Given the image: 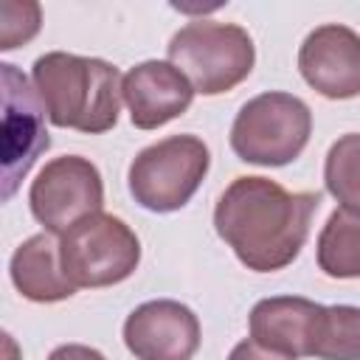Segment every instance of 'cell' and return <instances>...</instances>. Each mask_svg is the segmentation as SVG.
Listing matches in <instances>:
<instances>
[{"mask_svg": "<svg viewBox=\"0 0 360 360\" xmlns=\"http://www.w3.org/2000/svg\"><path fill=\"white\" fill-rule=\"evenodd\" d=\"M39 31V3H3L0 48L11 51Z\"/></svg>", "mask_w": 360, "mask_h": 360, "instance_id": "cell-17", "label": "cell"}, {"mask_svg": "<svg viewBox=\"0 0 360 360\" xmlns=\"http://www.w3.org/2000/svg\"><path fill=\"white\" fill-rule=\"evenodd\" d=\"M309 357L360 360V307H352V304L323 307Z\"/></svg>", "mask_w": 360, "mask_h": 360, "instance_id": "cell-15", "label": "cell"}, {"mask_svg": "<svg viewBox=\"0 0 360 360\" xmlns=\"http://www.w3.org/2000/svg\"><path fill=\"white\" fill-rule=\"evenodd\" d=\"M321 194L287 191L281 183L245 174L217 200L214 228L233 256L253 273H276L301 253Z\"/></svg>", "mask_w": 360, "mask_h": 360, "instance_id": "cell-1", "label": "cell"}, {"mask_svg": "<svg viewBox=\"0 0 360 360\" xmlns=\"http://www.w3.org/2000/svg\"><path fill=\"white\" fill-rule=\"evenodd\" d=\"M312 135V110L304 98L267 90L242 104L231 124V149L239 160L253 166L292 163Z\"/></svg>", "mask_w": 360, "mask_h": 360, "instance_id": "cell-4", "label": "cell"}, {"mask_svg": "<svg viewBox=\"0 0 360 360\" xmlns=\"http://www.w3.org/2000/svg\"><path fill=\"white\" fill-rule=\"evenodd\" d=\"M59 262L76 290L121 284L141 262V239L121 217L98 211L62 233Z\"/></svg>", "mask_w": 360, "mask_h": 360, "instance_id": "cell-6", "label": "cell"}, {"mask_svg": "<svg viewBox=\"0 0 360 360\" xmlns=\"http://www.w3.org/2000/svg\"><path fill=\"white\" fill-rule=\"evenodd\" d=\"M48 360H107V357L84 343H62L48 354Z\"/></svg>", "mask_w": 360, "mask_h": 360, "instance_id": "cell-19", "label": "cell"}, {"mask_svg": "<svg viewBox=\"0 0 360 360\" xmlns=\"http://www.w3.org/2000/svg\"><path fill=\"white\" fill-rule=\"evenodd\" d=\"M28 205L45 233L62 236L68 228L104 205V180L93 160L62 155L48 160L28 188Z\"/></svg>", "mask_w": 360, "mask_h": 360, "instance_id": "cell-7", "label": "cell"}, {"mask_svg": "<svg viewBox=\"0 0 360 360\" xmlns=\"http://www.w3.org/2000/svg\"><path fill=\"white\" fill-rule=\"evenodd\" d=\"M200 340V318L174 298L143 301L124 321V343L135 360H191Z\"/></svg>", "mask_w": 360, "mask_h": 360, "instance_id": "cell-9", "label": "cell"}, {"mask_svg": "<svg viewBox=\"0 0 360 360\" xmlns=\"http://www.w3.org/2000/svg\"><path fill=\"white\" fill-rule=\"evenodd\" d=\"M323 186L343 211L360 214V132H346L329 146Z\"/></svg>", "mask_w": 360, "mask_h": 360, "instance_id": "cell-16", "label": "cell"}, {"mask_svg": "<svg viewBox=\"0 0 360 360\" xmlns=\"http://www.w3.org/2000/svg\"><path fill=\"white\" fill-rule=\"evenodd\" d=\"M298 70L323 98L360 96V34L340 22L318 25L298 48Z\"/></svg>", "mask_w": 360, "mask_h": 360, "instance_id": "cell-10", "label": "cell"}, {"mask_svg": "<svg viewBox=\"0 0 360 360\" xmlns=\"http://www.w3.org/2000/svg\"><path fill=\"white\" fill-rule=\"evenodd\" d=\"M211 169V152L197 135H169L141 149L127 172L135 202L155 214L180 211Z\"/></svg>", "mask_w": 360, "mask_h": 360, "instance_id": "cell-5", "label": "cell"}, {"mask_svg": "<svg viewBox=\"0 0 360 360\" xmlns=\"http://www.w3.org/2000/svg\"><path fill=\"white\" fill-rule=\"evenodd\" d=\"M228 360H295V357H290V354H278V352H270V349L259 346L256 340L245 338V340H239V343L231 349Z\"/></svg>", "mask_w": 360, "mask_h": 360, "instance_id": "cell-18", "label": "cell"}, {"mask_svg": "<svg viewBox=\"0 0 360 360\" xmlns=\"http://www.w3.org/2000/svg\"><path fill=\"white\" fill-rule=\"evenodd\" d=\"M169 62L191 82L194 93L219 96L242 84L256 62L250 34L236 22L194 20L166 45Z\"/></svg>", "mask_w": 360, "mask_h": 360, "instance_id": "cell-3", "label": "cell"}, {"mask_svg": "<svg viewBox=\"0 0 360 360\" xmlns=\"http://www.w3.org/2000/svg\"><path fill=\"white\" fill-rule=\"evenodd\" d=\"M8 276L17 292L34 304H56L76 292L59 262V242L53 233L28 236L8 262Z\"/></svg>", "mask_w": 360, "mask_h": 360, "instance_id": "cell-13", "label": "cell"}, {"mask_svg": "<svg viewBox=\"0 0 360 360\" xmlns=\"http://www.w3.org/2000/svg\"><path fill=\"white\" fill-rule=\"evenodd\" d=\"M121 79L115 65L65 51L42 53L31 68V84L48 121L87 135H101L118 124L124 101Z\"/></svg>", "mask_w": 360, "mask_h": 360, "instance_id": "cell-2", "label": "cell"}, {"mask_svg": "<svg viewBox=\"0 0 360 360\" xmlns=\"http://www.w3.org/2000/svg\"><path fill=\"white\" fill-rule=\"evenodd\" d=\"M315 256L329 278H360V214L335 208L318 233Z\"/></svg>", "mask_w": 360, "mask_h": 360, "instance_id": "cell-14", "label": "cell"}, {"mask_svg": "<svg viewBox=\"0 0 360 360\" xmlns=\"http://www.w3.org/2000/svg\"><path fill=\"white\" fill-rule=\"evenodd\" d=\"M323 304H315L301 295H270L253 304L248 315L250 340L259 346L290 354V357H309L315 329L321 321Z\"/></svg>", "mask_w": 360, "mask_h": 360, "instance_id": "cell-12", "label": "cell"}, {"mask_svg": "<svg viewBox=\"0 0 360 360\" xmlns=\"http://www.w3.org/2000/svg\"><path fill=\"white\" fill-rule=\"evenodd\" d=\"M121 96L132 127L158 129L191 107L194 87L169 59H146L124 73Z\"/></svg>", "mask_w": 360, "mask_h": 360, "instance_id": "cell-11", "label": "cell"}, {"mask_svg": "<svg viewBox=\"0 0 360 360\" xmlns=\"http://www.w3.org/2000/svg\"><path fill=\"white\" fill-rule=\"evenodd\" d=\"M3 197L11 200L34 160L51 146L42 115L48 118L34 84L3 62Z\"/></svg>", "mask_w": 360, "mask_h": 360, "instance_id": "cell-8", "label": "cell"}]
</instances>
